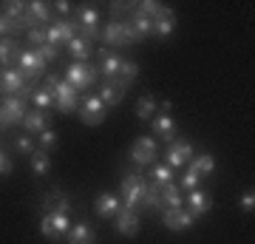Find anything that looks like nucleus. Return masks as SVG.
Instances as JSON below:
<instances>
[{
	"mask_svg": "<svg viewBox=\"0 0 255 244\" xmlns=\"http://www.w3.org/2000/svg\"><path fill=\"white\" fill-rule=\"evenodd\" d=\"M11 171H14V165H11L9 154H6V151H0V176H6V173H11Z\"/></svg>",
	"mask_w": 255,
	"mask_h": 244,
	"instance_id": "49",
	"label": "nucleus"
},
{
	"mask_svg": "<svg viewBox=\"0 0 255 244\" xmlns=\"http://www.w3.org/2000/svg\"><path fill=\"white\" fill-rule=\"evenodd\" d=\"M128 20H130V26H133V31H136V40H139V43H142V40H147V37H153V20L147 17V14H142L136 6L130 9Z\"/></svg>",
	"mask_w": 255,
	"mask_h": 244,
	"instance_id": "20",
	"label": "nucleus"
},
{
	"mask_svg": "<svg viewBox=\"0 0 255 244\" xmlns=\"http://www.w3.org/2000/svg\"><path fill=\"white\" fill-rule=\"evenodd\" d=\"M51 11H57V14H63V20H68V14L74 11V3H68V0H57V3H51Z\"/></svg>",
	"mask_w": 255,
	"mask_h": 244,
	"instance_id": "46",
	"label": "nucleus"
},
{
	"mask_svg": "<svg viewBox=\"0 0 255 244\" xmlns=\"http://www.w3.org/2000/svg\"><path fill=\"white\" fill-rule=\"evenodd\" d=\"M77 114H80L82 125H102L105 122V114H108V108L102 105V100L97 97V94H88L85 100H82V105L77 108Z\"/></svg>",
	"mask_w": 255,
	"mask_h": 244,
	"instance_id": "7",
	"label": "nucleus"
},
{
	"mask_svg": "<svg viewBox=\"0 0 255 244\" xmlns=\"http://www.w3.org/2000/svg\"><path fill=\"white\" fill-rule=\"evenodd\" d=\"M97 68L94 65H88V63H71L68 68H65V77L63 80L71 85L77 94L80 91H85V88H91V85H97Z\"/></svg>",
	"mask_w": 255,
	"mask_h": 244,
	"instance_id": "6",
	"label": "nucleus"
},
{
	"mask_svg": "<svg viewBox=\"0 0 255 244\" xmlns=\"http://www.w3.org/2000/svg\"><path fill=\"white\" fill-rule=\"evenodd\" d=\"M51 26L60 31V40H63V45L65 43H71L74 37L80 34V26H77V20H63V17H54L51 20Z\"/></svg>",
	"mask_w": 255,
	"mask_h": 244,
	"instance_id": "29",
	"label": "nucleus"
},
{
	"mask_svg": "<svg viewBox=\"0 0 255 244\" xmlns=\"http://www.w3.org/2000/svg\"><path fill=\"white\" fill-rule=\"evenodd\" d=\"M97 97L102 100L105 108H117L119 102H122V97H125V88H119L117 80H102L97 85Z\"/></svg>",
	"mask_w": 255,
	"mask_h": 244,
	"instance_id": "14",
	"label": "nucleus"
},
{
	"mask_svg": "<svg viewBox=\"0 0 255 244\" xmlns=\"http://www.w3.org/2000/svg\"><path fill=\"white\" fill-rule=\"evenodd\" d=\"M199 185H201V176L196 171H193L190 165L184 168V176H182V182H179V188H182V193H190V190H199Z\"/></svg>",
	"mask_w": 255,
	"mask_h": 244,
	"instance_id": "37",
	"label": "nucleus"
},
{
	"mask_svg": "<svg viewBox=\"0 0 255 244\" xmlns=\"http://www.w3.org/2000/svg\"><path fill=\"white\" fill-rule=\"evenodd\" d=\"M114 225H117V230L122 236L130 239V236H136L139 230H142V219H139L136 210H125V208H122L117 216H114Z\"/></svg>",
	"mask_w": 255,
	"mask_h": 244,
	"instance_id": "13",
	"label": "nucleus"
},
{
	"mask_svg": "<svg viewBox=\"0 0 255 244\" xmlns=\"http://www.w3.org/2000/svg\"><path fill=\"white\" fill-rule=\"evenodd\" d=\"M94 242H97V230H94L85 219L74 222L68 236H65V244H94Z\"/></svg>",
	"mask_w": 255,
	"mask_h": 244,
	"instance_id": "17",
	"label": "nucleus"
},
{
	"mask_svg": "<svg viewBox=\"0 0 255 244\" xmlns=\"http://www.w3.org/2000/svg\"><path fill=\"white\" fill-rule=\"evenodd\" d=\"M71 199H68V196H63V193H57V205L51 210H57V213H68V216H71Z\"/></svg>",
	"mask_w": 255,
	"mask_h": 244,
	"instance_id": "47",
	"label": "nucleus"
},
{
	"mask_svg": "<svg viewBox=\"0 0 255 244\" xmlns=\"http://www.w3.org/2000/svg\"><path fill=\"white\" fill-rule=\"evenodd\" d=\"M193 156H196V148H193L190 139H179L176 136L173 142L167 145V151H164V165L167 168H173V171H182V168H187V162H190Z\"/></svg>",
	"mask_w": 255,
	"mask_h": 244,
	"instance_id": "5",
	"label": "nucleus"
},
{
	"mask_svg": "<svg viewBox=\"0 0 255 244\" xmlns=\"http://www.w3.org/2000/svg\"><path fill=\"white\" fill-rule=\"evenodd\" d=\"M34 51H37V54H40V60H43V63H54V60H57V57H60V48H57V45H43V48H34Z\"/></svg>",
	"mask_w": 255,
	"mask_h": 244,
	"instance_id": "42",
	"label": "nucleus"
},
{
	"mask_svg": "<svg viewBox=\"0 0 255 244\" xmlns=\"http://www.w3.org/2000/svg\"><path fill=\"white\" fill-rule=\"evenodd\" d=\"M0 134H3V131H0Z\"/></svg>",
	"mask_w": 255,
	"mask_h": 244,
	"instance_id": "52",
	"label": "nucleus"
},
{
	"mask_svg": "<svg viewBox=\"0 0 255 244\" xmlns=\"http://www.w3.org/2000/svg\"><path fill=\"white\" fill-rule=\"evenodd\" d=\"M17 34H20V28L0 14V40H6V37H17Z\"/></svg>",
	"mask_w": 255,
	"mask_h": 244,
	"instance_id": "44",
	"label": "nucleus"
},
{
	"mask_svg": "<svg viewBox=\"0 0 255 244\" xmlns=\"http://www.w3.org/2000/svg\"><path fill=\"white\" fill-rule=\"evenodd\" d=\"M187 165H190L199 176H210V173L216 171V156H213V154H196Z\"/></svg>",
	"mask_w": 255,
	"mask_h": 244,
	"instance_id": "30",
	"label": "nucleus"
},
{
	"mask_svg": "<svg viewBox=\"0 0 255 244\" xmlns=\"http://www.w3.org/2000/svg\"><path fill=\"white\" fill-rule=\"evenodd\" d=\"M26 37H28V48H43L46 45V28L40 26V28H31V31H26Z\"/></svg>",
	"mask_w": 255,
	"mask_h": 244,
	"instance_id": "39",
	"label": "nucleus"
},
{
	"mask_svg": "<svg viewBox=\"0 0 255 244\" xmlns=\"http://www.w3.org/2000/svg\"><path fill=\"white\" fill-rule=\"evenodd\" d=\"M65 51L74 57V63H88V60H91V43L80 34L74 37L71 43H65Z\"/></svg>",
	"mask_w": 255,
	"mask_h": 244,
	"instance_id": "24",
	"label": "nucleus"
},
{
	"mask_svg": "<svg viewBox=\"0 0 255 244\" xmlns=\"http://www.w3.org/2000/svg\"><path fill=\"white\" fill-rule=\"evenodd\" d=\"M14 148H17L20 154H26V156H31L37 151V145H34L31 136H17V139H14Z\"/></svg>",
	"mask_w": 255,
	"mask_h": 244,
	"instance_id": "43",
	"label": "nucleus"
},
{
	"mask_svg": "<svg viewBox=\"0 0 255 244\" xmlns=\"http://www.w3.org/2000/svg\"><path fill=\"white\" fill-rule=\"evenodd\" d=\"M184 210H190L196 219H201L204 213L213 210V196H210L207 190H190L184 196Z\"/></svg>",
	"mask_w": 255,
	"mask_h": 244,
	"instance_id": "10",
	"label": "nucleus"
},
{
	"mask_svg": "<svg viewBox=\"0 0 255 244\" xmlns=\"http://www.w3.org/2000/svg\"><path fill=\"white\" fill-rule=\"evenodd\" d=\"M97 57H100V68H97V71H100L105 80H117L119 77V65H122V57H119L117 51H108V48H102Z\"/></svg>",
	"mask_w": 255,
	"mask_h": 244,
	"instance_id": "19",
	"label": "nucleus"
},
{
	"mask_svg": "<svg viewBox=\"0 0 255 244\" xmlns=\"http://www.w3.org/2000/svg\"><path fill=\"white\" fill-rule=\"evenodd\" d=\"M48 122H51V111H40V108H28L26 117H23V128L34 136L48 131Z\"/></svg>",
	"mask_w": 255,
	"mask_h": 244,
	"instance_id": "15",
	"label": "nucleus"
},
{
	"mask_svg": "<svg viewBox=\"0 0 255 244\" xmlns=\"http://www.w3.org/2000/svg\"><path fill=\"white\" fill-rule=\"evenodd\" d=\"M142 196H145V179L139 173L128 171L119 182V199H122V208L125 210H136L142 208Z\"/></svg>",
	"mask_w": 255,
	"mask_h": 244,
	"instance_id": "2",
	"label": "nucleus"
},
{
	"mask_svg": "<svg viewBox=\"0 0 255 244\" xmlns=\"http://www.w3.org/2000/svg\"><path fill=\"white\" fill-rule=\"evenodd\" d=\"M14 68L23 74V80L31 85V82H40L43 80V74H46V63L40 60L34 48H20L17 57H14Z\"/></svg>",
	"mask_w": 255,
	"mask_h": 244,
	"instance_id": "3",
	"label": "nucleus"
},
{
	"mask_svg": "<svg viewBox=\"0 0 255 244\" xmlns=\"http://www.w3.org/2000/svg\"><path fill=\"white\" fill-rule=\"evenodd\" d=\"M26 11L31 14V17L37 20V26H51V3H46V0H28L26 3Z\"/></svg>",
	"mask_w": 255,
	"mask_h": 244,
	"instance_id": "22",
	"label": "nucleus"
},
{
	"mask_svg": "<svg viewBox=\"0 0 255 244\" xmlns=\"http://www.w3.org/2000/svg\"><path fill=\"white\" fill-rule=\"evenodd\" d=\"M100 40L105 45H114V48H122V45H125V34H122V23H119V20H108V23H105V26L100 28Z\"/></svg>",
	"mask_w": 255,
	"mask_h": 244,
	"instance_id": "21",
	"label": "nucleus"
},
{
	"mask_svg": "<svg viewBox=\"0 0 255 244\" xmlns=\"http://www.w3.org/2000/svg\"><path fill=\"white\" fill-rule=\"evenodd\" d=\"M170 108H173V102H170V100H162V105H159V114H170Z\"/></svg>",
	"mask_w": 255,
	"mask_h": 244,
	"instance_id": "50",
	"label": "nucleus"
},
{
	"mask_svg": "<svg viewBox=\"0 0 255 244\" xmlns=\"http://www.w3.org/2000/svg\"><path fill=\"white\" fill-rule=\"evenodd\" d=\"M43 88L54 97V108L60 114H77L80 108V94L63 80V77H57V74H46V80H43Z\"/></svg>",
	"mask_w": 255,
	"mask_h": 244,
	"instance_id": "1",
	"label": "nucleus"
},
{
	"mask_svg": "<svg viewBox=\"0 0 255 244\" xmlns=\"http://www.w3.org/2000/svg\"><path fill=\"white\" fill-rule=\"evenodd\" d=\"M159 216H162V225L167 227V230H173V233L190 230V227L199 222L190 210H184V208H179V210H159Z\"/></svg>",
	"mask_w": 255,
	"mask_h": 244,
	"instance_id": "9",
	"label": "nucleus"
},
{
	"mask_svg": "<svg viewBox=\"0 0 255 244\" xmlns=\"http://www.w3.org/2000/svg\"><path fill=\"white\" fill-rule=\"evenodd\" d=\"M156 108H159V102H156L153 94H142L136 100V117L139 119H153Z\"/></svg>",
	"mask_w": 255,
	"mask_h": 244,
	"instance_id": "34",
	"label": "nucleus"
},
{
	"mask_svg": "<svg viewBox=\"0 0 255 244\" xmlns=\"http://www.w3.org/2000/svg\"><path fill=\"white\" fill-rule=\"evenodd\" d=\"M173 31H176V14H173V9L167 6V11L153 20V34L159 37V40H167Z\"/></svg>",
	"mask_w": 255,
	"mask_h": 244,
	"instance_id": "23",
	"label": "nucleus"
},
{
	"mask_svg": "<svg viewBox=\"0 0 255 244\" xmlns=\"http://www.w3.org/2000/svg\"><path fill=\"white\" fill-rule=\"evenodd\" d=\"M100 11L97 6H82L80 14H77V26H80V37H85L88 43L91 40H100Z\"/></svg>",
	"mask_w": 255,
	"mask_h": 244,
	"instance_id": "8",
	"label": "nucleus"
},
{
	"mask_svg": "<svg viewBox=\"0 0 255 244\" xmlns=\"http://www.w3.org/2000/svg\"><path fill=\"white\" fill-rule=\"evenodd\" d=\"M150 182L159 185V188H162V185H170V182H173V168H167L164 162H153L150 165Z\"/></svg>",
	"mask_w": 255,
	"mask_h": 244,
	"instance_id": "35",
	"label": "nucleus"
},
{
	"mask_svg": "<svg viewBox=\"0 0 255 244\" xmlns=\"http://www.w3.org/2000/svg\"><path fill=\"white\" fill-rule=\"evenodd\" d=\"M128 156L136 168H150L153 162H159V139L156 136H136Z\"/></svg>",
	"mask_w": 255,
	"mask_h": 244,
	"instance_id": "4",
	"label": "nucleus"
},
{
	"mask_svg": "<svg viewBox=\"0 0 255 244\" xmlns=\"http://www.w3.org/2000/svg\"><path fill=\"white\" fill-rule=\"evenodd\" d=\"M0 97H3V80H0Z\"/></svg>",
	"mask_w": 255,
	"mask_h": 244,
	"instance_id": "51",
	"label": "nucleus"
},
{
	"mask_svg": "<svg viewBox=\"0 0 255 244\" xmlns=\"http://www.w3.org/2000/svg\"><path fill=\"white\" fill-rule=\"evenodd\" d=\"M0 14L9 20V23L17 26L20 20H23V14H26V3H23V0H3V3H0Z\"/></svg>",
	"mask_w": 255,
	"mask_h": 244,
	"instance_id": "26",
	"label": "nucleus"
},
{
	"mask_svg": "<svg viewBox=\"0 0 255 244\" xmlns=\"http://www.w3.org/2000/svg\"><path fill=\"white\" fill-rule=\"evenodd\" d=\"M31 102H34V108H40V111H51V108H54V97H51L43 85H40V88H34Z\"/></svg>",
	"mask_w": 255,
	"mask_h": 244,
	"instance_id": "36",
	"label": "nucleus"
},
{
	"mask_svg": "<svg viewBox=\"0 0 255 244\" xmlns=\"http://www.w3.org/2000/svg\"><path fill=\"white\" fill-rule=\"evenodd\" d=\"M48 222H51V227H54V233L60 236L65 242V236H68V230H71V219H68V213H57V210H48Z\"/></svg>",
	"mask_w": 255,
	"mask_h": 244,
	"instance_id": "33",
	"label": "nucleus"
},
{
	"mask_svg": "<svg viewBox=\"0 0 255 244\" xmlns=\"http://www.w3.org/2000/svg\"><path fill=\"white\" fill-rule=\"evenodd\" d=\"M119 23H122V34H125V45L139 43V40H136V31H133V26H130V20H128V17H122Z\"/></svg>",
	"mask_w": 255,
	"mask_h": 244,
	"instance_id": "45",
	"label": "nucleus"
},
{
	"mask_svg": "<svg viewBox=\"0 0 255 244\" xmlns=\"http://www.w3.org/2000/svg\"><path fill=\"white\" fill-rule=\"evenodd\" d=\"M159 199H162V210H179V208H184V193H182V188H179V182L162 185V188H159Z\"/></svg>",
	"mask_w": 255,
	"mask_h": 244,
	"instance_id": "18",
	"label": "nucleus"
},
{
	"mask_svg": "<svg viewBox=\"0 0 255 244\" xmlns=\"http://www.w3.org/2000/svg\"><path fill=\"white\" fill-rule=\"evenodd\" d=\"M17 40L14 37H6L0 40V68H11L14 65V57H17Z\"/></svg>",
	"mask_w": 255,
	"mask_h": 244,
	"instance_id": "27",
	"label": "nucleus"
},
{
	"mask_svg": "<svg viewBox=\"0 0 255 244\" xmlns=\"http://www.w3.org/2000/svg\"><path fill=\"white\" fill-rule=\"evenodd\" d=\"M238 208H241V213H253V210H255V193H253V188L244 190V193L238 196Z\"/></svg>",
	"mask_w": 255,
	"mask_h": 244,
	"instance_id": "41",
	"label": "nucleus"
},
{
	"mask_svg": "<svg viewBox=\"0 0 255 244\" xmlns=\"http://www.w3.org/2000/svg\"><path fill=\"white\" fill-rule=\"evenodd\" d=\"M94 208H97V216L102 219H114L122 210V199H119V193H111V190H102L100 196L94 199Z\"/></svg>",
	"mask_w": 255,
	"mask_h": 244,
	"instance_id": "12",
	"label": "nucleus"
},
{
	"mask_svg": "<svg viewBox=\"0 0 255 244\" xmlns=\"http://www.w3.org/2000/svg\"><path fill=\"white\" fill-rule=\"evenodd\" d=\"M139 210H162V199H159V185L145 179V196H142V208Z\"/></svg>",
	"mask_w": 255,
	"mask_h": 244,
	"instance_id": "31",
	"label": "nucleus"
},
{
	"mask_svg": "<svg viewBox=\"0 0 255 244\" xmlns=\"http://www.w3.org/2000/svg\"><path fill=\"white\" fill-rule=\"evenodd\" d=\"M130 9H133V3H111V14H114V17H119V14H130ZM111 17V20H114Z\"/></svg>",
	"mask_w": 255,
	"mask_h": 244,
	"instance_id": "48",
	"label": "nucleus"
},
{
	"mask_svg": "<svg viewBox=\"0 0 255 244\" xmlns=\"http://www.w3.org/2000/svg\"><path fill=\"white\" fill-rule=\"evenodd\" d=\"M150 131H153L159 139H164V142L170 145L176 139V134H179V125L173 122L170 114H153V119H150Z\"/></svg>",
	"mask_w": 255,
	"mask_h": 244,
	"instance_id": "11",
	"label": "nucleus"
},
{
	"mask_svg": "<svg viewBox=\"0 0 255 244\" xmlns=\"http://www.w3.org/2000/svg\"><path fill=\"white\" fill-rule=\"evenodd\" d=\"M40 233L46 236V239H51V242H57V244H63V239H60V236L54 233V227H51V222H48V213H43V216H40Z\"/></svg>",
	"mask_w": 255,
	"mask_h": 244,
	"instance_id": "38",
	"label": "nucleus"
},
{
	"mask_svg": "<svg viewBox=\"0 0 255 244\" xmlns=\"http://www.w3.org/2000/svg\"><path fill=\"white\" fill-rule=\"evenodd\" d=\"M28 159H31V171H34V176H48V171H51V156H48V151H40V148H37Z\"/></svg>",
	"mask_w": 255,
	"mask_h": 244,
	"instance_id": "32",
	"label": "nucleus"
},
{
	"mask_svg": "<svg viewBox=\"0 0 255 244\" xmlns=\"http://www.w3.org/2000/svg\"><path fill=\"white\" fill-rule=\"evenodd\" d=\"M0 108L9 111L11 119H14L17 125H23V117H26L28 105H26V100H23V97H0Z\"/></svg>",
	"mask_w": 255,
	"mask_h": 244,
	"instance_id": "25",
	"label": "nucleus"
},
{
	"mask_svg": "<svg viewBox=\"0 0 255 244\" xmlns=\"http://www.w3.org/2000/svg\"><path fill=\"white\" fill-rule=\"evenodd\" d=\"M0 80H3V97H17L28 82L23 80V74L11 65V68H0Z\"/></svg>",
	"mask_w": 255,
	"mask_h": 244,
	"instance_id": "16",
	"label": "nucleus"
},
{
	"mask_svg": "<svg viewBox=\"0 0 255 244\" xmlns=\"http://www.w3.org/2000/svg\"><path fill=\"white\" fill-rule=\"evenodd\" d=\"M37 142H40V151H48V154H51V148L57 145V131H51V128L43 131V134L37 136Z\"/></svg>",
	"mask_w": 255,
	"mask_h": 244,
	"instance_id": "40",
	"label": "nucleus"
},
{
	"mask_svg": "<svg viewBox=\"0 0 255 244\" xmlns=\"http://www.w3.org/2000/svg\"><path fill=\"white\" fill-rule=\"evenodd\" d=\"M136 77H139V63H133V60L122 57V65H119V77H117L119 88H125V91H128L130 80H136Z\"/></svg>",
	"mask_w": 255,
	"mask_h": 244,
	"instance_id": "28",
	"label": "nucleus"
}]
</instances>
